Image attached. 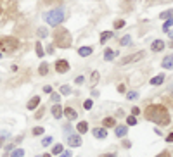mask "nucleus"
I'll return each instance as SVG.
<instances>
[{"label":"nucleus","instance_id":"16","mask_svg":"<svg viewBox=\"0 0 173 157\" xmlns=\"http://www.w3.org/2000/svg\"><path fill=\"white\" fill-rule=\"evenodd\" d=\"M114 133H116V137H125L126 133H128V130H126V126H118L116 130H114Z\"/></svg>","mask_w":173,"mask_h":157},{"label":"nucleus","instance_id":"13","mask_svg":"<svg viewBox=\"0 0 173 157\" xmlns=\"http://www.w3.org/2000/svg\"><path fill=\"white\" fill-rule=\"evenodd\" d=\"M94 137L99 138V140H102V138L107 137V131L104 130V128H94Z\"/></svg>","mask_w":173,"mask_h":157},{"label":"nucleus","instance_id":"25","mask_svg":"<svg viewBox=\"0 0 173 157\" xmlns=\"http://www.w3.org/2000/svg\"><path fill=\"white\" fill-rule=\"evenodd\" d=\"M61 93H62V95H69V93H71V88H69L68 85H62V86H61Z\"/></svg>","mask_w":173,"mask_h":157},{"label":"nucleus","instance_id":"9","mask_svg":"<svg viewBox=\"0 0 173 157\" xmlns=\"http://www.w3.org/2000/svg\"><path fill=\"white\" fill-rule=\"evenodd\" d=\"M163 48H165V41H163V40H154V41H152V45H151L152 52H161Z\"/></svg>","mask_w":173,"mask_h":157},{"label":"nucleus","instance_id":"32","mask_svg":"<svg viewBox=\"0 0 173 157\" xmlns=\"http://www.w3.org/2000/svg\"><path fill=\"white\" fill-rule=\"evenodd\" d=\"M47 29H45V28H40V29H38V36H40V38H45V36H47Z\"/></svg>","mask_w":173,"mask_h":157},{"label":"nucleus","instance_id":"35","mask_svg":"<svg viewBox=\"0 0 173 157\" xmlns=\"http://www.w3.org/2000/svg\"><path fill=\"white\" fill-rule=\"evenodd\" d=\"M171 24H173V19H168V21H166V23H165V26H163V29H165V31H168Z\"/></svg>","mask_w":173,"mask_h":157},{"label":"nucleus","instance_id":"26","mask_svg":"<svg viewBox=\"0 0 173 157\" xmlns=\"http://www.w3.org/2000/svg\"><path fill=\"white\" fill-rule=\"evenodd\" d=\"M35 47H36V55H38V57H43V48H42V43H36Z\"/></svg>","mask_w":173,"mask_h":157},{"label":"nucleus","instance_id":"48","mask_svg":"<svg viewBox=\"0 0 173 157\" xmlns=\"http://www.w3.org/2000/svg\"><path fill=\"white\" fill-rule=\"evenodd\" d=\"M38 157H50L48 154H43V155H38Z\"/></svg>","mask_w":173,"mask_h":157},{"label":"nucleus","instance_id":"42","mask_svg":"<svg viewBox=\"0 0 173 157\" xmlns=\"http://www.w3.org/2000/svg\"><path fill=\"white\" fill-rule=\"evenodd\" d=\"M138 112H140V109H138V107H133V109H131V114H133V116H137Z\"/></svg>","mask_w":173,"mask_h":157},{"label":"nucleus","instance_id":"31","mask_svg":"<svg viewBox=\"0 0 173 157\" xmlns=\"http://www.w3.org/2000/svg\"><path fill=\"white\" fill-rule=\"evenodd\" d=\"M42 133H43V128H42V126L33 128V135H35V137H38V135H42Z\"/></svg>","mask_w":173,"mask_h":157},{"label":"nucleus","instance_id":"20","mask_svg":"<svg viewBox=\"0 0 173 157\" xmlns=\"http://www.w3.org/2000/svg\"><path fill=\"white\" fill-rule=\"evenodd\" d=\"M111 36H113V33H111V31H104V33L100 35V40H99V41H100V43L104 45V43H106V41L109 40Z\"/></svg>","mask_w":173,"mask_h":157},{"label":"nucleus","instance_id":"8","mask_svg":"<svg viewBox=\"0 0 173 157\" xmlns=\"http://www.w3.org/2000/svg\"><path fill=\"white\" fill-rule=\"evenodd\" d=\"M62 114H64V116L68 117L69 121H73V119H76V116H78V112H76V110L73 109V107H66V109L62 110Z\"/></svg>","mask_w":173,"mask_h":157},{"label":"nucleus","instance_id":"17","mask_svg":"<svg viewBox=\"0 0 173 157\" xmlns=\"http://www.w3.org/2000/svg\"><path fill=\"white\" fill-rule=\"evenodd\" d=\"M163 81H165V74H159V76H154V78L151 80V85L156 86V85H161Z\"/></svg>","mask_w":173,"mask_h":157},{"label":"nucleus","instance_id":"39","mask_svg":"<svg viewBox=\"0 0 173 157\" xmlns=\"http://www.w3.org/2000/svg\"><path fill=\"white\" fill-rule=\"evenodd\" d=\"M156 157H171V155H170V152H161V154H159V155H156Z\"/></svg>","mask_w":173,"mask_h":157},{"label":"nucleus","instance_id":"33","mask_svg":"<svg viewBox=\"0 0 173 157\" xmlns=\"http://www.w3.org/2000/svg\"><path fill=\"white\" fill-rule=\"evenodd\" d=\"M92 105H94V102H92L90 98H88V100H85V104H83V107H85L87 110H90V109H92Z\"/></svg>","mask_w":173,"mask_h":157},{"label":"nucleus","instance_id":"46","mask_svg":"<svg viewBox=\"0 0 173 157\" xmlns=\"http://www.w3.org/2000/svg\"><path fill=\"white\" fill-rule=\"evenodd\" d=\"M45 2H48V4H57V2H61V0H45Z\"/></svg>","mask_w":173,"mask_h":157},{"label":"nucleus","instance_id":"15","mask_svg":"<svg viewBox=\"0 0 173 157\" xmlns=\"http://www.w3.org/2000/svg\"><path fill=\"white\" fill-rule=\"evenodd\" d=\"M38 73H40V76H47L48 74V64H47V62H42V64H40Z\"/></svg>","mask_w":173,"mask_h":157},{"label":"nucleus","instance_id":"30","mask_svg":"<svg viewBox=\"0 0 173 157\" xmlns=\"http://www.w3.org/2000/svg\"><path fill=\"white\" fill-rule=\"evenodd\" d=\"M137 97H138L137 92H128V93H126V98H128V100H133V98H137Z\"/></svg>","mask_w":173,"mask_h":157},{"label":"nucleus","instance_id":"3","mask_svg":"<svg viewBox=\"0 0 173 157\" xmlns=\"http://www.w3.org/2000/svg\"><path fill=\"white\" fill-rule=\"evenodd\" d=\"M43 19L45 23H48V26H59L62 21H64V7H55L52 11L43 14Z\"/></svg>","mask_w":173,"mask_h":157},{"label":"nucleus","instance_id":"47","mask_svg":"<svg viewBox=\"0 0 173 157\" xmlns=\"http://www.w3.org/2000/svg\"><path fill=\"white\" fill-rule=\"evenodd\" d=\"M4 140H5V137H0V147L4 145Z\"/></svg>","mask_w":173,"mask_h":157},{"label":"nucleus","instance_id":"51","mask_svg":"<svg viewBox=\"0 0 173 157\" xmlns=\"http://www.w3.org/2000/svg\"><path fill=\"white\" fill-rule=\"evenodd\" d=\"M0 57H2V52H0Z\"/></svg>","mask_w":173,"mask_h":157},{"label":"nucleus","instance_id":"29","mask_svg":"<svg viewBox=\"0 0 173 157\" xmlns=\"http://www.w3.org/2000/svg\"><path fill=\"white\" fill-rule=\"evenodd\" d=\"M62 152V145H54V149H52V154H55V155H59Z\"/></svg>","mask_w":173,"mask_h":157},{"label":"nucleus","instance_id":"23","mask_svg":"<svg viewBox=\"0 0 173 157\" xmlns=\"http://www.w3.org/2000/svg\"><path fill=\"white\" fill-rule=\"evenodd\" d=\"M114 52H113V50H111V48H107V50H106V54H104V59H106V61H111V59H113V57H114Z\"/></svg>","mask_w":173,"mask_h":157},{"label":"nucleus","instance_id":"22","mask_svg":"<svg viewBox=\"0 0 173 157\" xmlns=\"http://www.w3.org/2000/svg\"><path fill=\"white\" fill-rule=\"evenodd\" d=\"M99 81V71L92 73V80H90V86H95V83Z\"/></svg>","mask_w":173,"mask_h":157},{"label":"nucleus","instance_id":"18","mask_svg":"<svg viewBox=\"0 0 173 157\" xmlns=\"http://www.w3.org/2000/svg\"><path fill=\"white\" fill-rule=\"evenodd\" d=\"M76 130L80 131V133H87V131H88V124L85 123V121H82V123H78Z\"/></svg>","mask_w":173,"mask_h":157},{"label":"nucleus","instance_id":"1","mask_svg":"<svg viewBox=\"0 0 173 157\" xmlns=\"http://www.w3.org/2000/svg\"><path fill=\"white\" fill-rule=\"evenodd\" d=\"M144 116L147 121H152V123L159 124V126H166V124H170V121H171L168 109H166L165 105H161V104H151V105H147L144 110Z\"/></svg>","mask_w":173,"mask_h":157},{"label":"nucleus","instance_id":"27","mask_svg":"<svg viewBox=\"0 0 173 157\" xmlns=\"http://www.w3.org/2000/svg\"><path fill=\"white\" fill-rule=\"evenodd\" d=\"M126 123L130 124V126L137 124V117H135V116H128V117H126Z\"/></svg>","mask_w":173,"mask_h":157},{"label":"nucleus","instance_id":"45","mask_svg":"<svg viewBox=\"0 0 173 157\" xmlns=\"http://www.w3.org/2000/svg\"><path fill=\"white\" fill-rule=\"evenodd\" d=\"M100 157H118L116 154H104V155H100Z\"/></svg>","mask_w":173,"mask_h":157},{"label":"nucleus","instance_id":"12","mask_svg":"<svg viewBox=\"0 0 173 157\" xmlns=\"http://www.w3.org/2000/svg\"><path fill=\"white\" fill-rule=\"evenodd\" d=\"M92 52H94L92 47H80L78 48V55H80V57H88Z\"/></svg>","mask_w":173,"mask_h":157},{"label":"nucleus","instance_id":"24","mask_svg":"<svg viewBox=\"0 0 173 157\" xmlns=\"http://www.w3.org/2000/svg\"><path fill=\"white\" fill-rule=\"evenodd\" d=\"M24 155V150L23 149H16V150H12V154H11V157H23Z\"/></svg>","mask_w":173,"mask_h":157},{"label":"nucleus","instance_id":"40","mask_svg":"<svg viewBox=\"0 0 173 157\" xmlns=\"http://www.w3.org/2000/svg\"><path fill=\"white\" fill-rule=\"evenodd\" d=\"M75 81H76V83H78V85H82V83H83V81H85V78H83V76H78V78H76Z\"/></svg>","mask_w":173,"mask_h":157},{"label":"nucleus","instance_id":"6","mask_svg":"<svg viewBox=\"0 0 173 157\" xmlns=\"http://www.w3.org/2000/svg\"><path fill=\"white\" fill-rule=\"evenodd\" d=\"M55 71H57L59 74H62V73H68V71H69V64H68V61H64V59L57 61V62H55Z\"/></svg>","mask_w":173,"mask_h":157},{"label":"nucleus","instance_id":"41","mask_svg":"<svg viewBox=\"0 0 173 157\" xmlns=\"http://www.w3.org/2000/svg\"><path fill=\"white\" fill-rule=\"evenodd\" d=\"M61 157H71V152L66 150V152H61Z\"/></svg>","mask_w":173,"mask_h":157},{"label":"nucleus","instance_id":"37","mask_svg":"<svg viewBox=\"0 0 173 157\" xmlns=\"http://www.w3.org/2000/svg\"><path fill=\"white\" fill-rule=\"evenodd\" d=\"M43 92H45V93H52V86H50V85L43 86Z\"/></svg>","mask_w":173,"mask_h":157},{"label":"nucleus","instance_id":"5","mask_svg":"<svg viewBox=\"0 0 173 157\" xmlns=\"http://www.w3.org/2000/svg\"><path fill=\"white\" fill-rule=\"evenodd\" d=\"M144 55L145 52H135V54H131V55H126V57H123V61H119V64L121 66H126V64H131V62H137L140 61V59H144Z\"/></svg>","mask_w":173,"mask_h":157},{"label":"nucleus","instance_id":"11","mask_svg":"<svg viewBox=\"0 0 173 157\" xmlns=\"http://www.w3.org/2000/svg\"><path fill=\"white\" fill-rule=\"evenodd\" d=\"M38 104H40V97H38V95H35L33 98H31V100L28 102V105H26V107H28L29 110H35L36 107H38Z\"/></svg>","mask_w":173,"mask_h":157},{"label":"nucleus","instance_id":"44","mask_svg":"<svg viewBox=\"0 0 173 157\" xmlns=\"http://www.w3.org/2000/svg\"><path fill=\"white\" fill-rule=\"evenodd\" d=\"M130 145H131V142H128V140H125V142H123V147H125V149H128Z\"/></svg>","mask_w":173,"mask_h":157},{"label":"nucleus","instance_id":"7","mask_svg":"<svg viewBox=\"0 0 173 157\" xmlns=\"http://www.w3.org/2000/svg\"><path fill=\"white\" fill-rule=\"evenodd\" d=\"M68 145L69 147H80L82 145V138L78 135H69L68 137Z\"/></svg>","mask_w":173,"mask_h":157},{"label":"nucleus","instance_id":"34","mask_svg":"<svg viewBox=\"0 0 173 157\" xmlns=\"http://www.w3.org/2000/svg\"><path fill=\"white\" fill-rule=\"evenodd\" d=\"M123 26H125V21H123V19L114 21V28H116V29H119V28H123Z\"/></svg>","mask_w":173,"mask_h":157},{"label":"nucleus","instance_id":"4","mask_svg":"<svg viewBox=\"0 0 173 157\" xmlns=\"http://www.w3.org/2000/svg\"><path fill=\"white\" fill-rule=\"evenodd\" d=\"M19 48V40L16 36H0V52L12 54Z\"/></svg>","mask_w":173,"mask_h":157},{"label":"nucleus","instance_id":"49","mask_svg":"<svg viewBox=\"0 0 173 157\" xmlns=\"http://www.w3.org/2000/svg\"><path fill=\"white\" fill-rule=\"evenodd\" d=\"M0 16H2V5H0Z\"/></svg>","mask_w":173,"mask_h":157},{"label":"nucleus","instance_id":"21","mask_svg":"<svg viewBox=\"0 0 173 157\" xmlns=\"http://www.w3.org/2000/svg\"><path fill=\"white\" fill-rule=\"evenodd\" d=\"M168 17H173V9H170V11H165V12L159 14V19H168Z\"/></svg>","mask_w":173,"mask_h":157},{"label":"nucleus","instance_id":"14","mask_svg":"<svg viewBox=\"0 0 173 157\" xmlns=\"http://www.w3.org/2000/svg\"><path fill=\"white\" fill-rule=\"evenodd\" d=\"M50 112H52V116H54L55 119H59V117H62V107L59 105V104H55L54 107H52V110H50Z\"/></svg>","mask_w":173,"mask_h":157},{"label":"nucleus","instance_id":"43","mask_svg":"<svg viewBox=\"0 0 173 157\" xmlns=\"http://www.w3.org/2000/svg\"><path fill=\"white\" fill-rule=\"evenodd\" d=\"M166 142H168V143H171V142H173V133H170V135L166 137Z\"/></svg>","mask_w":173,"mask_h":157},{"label":"nucleus","instance_id":"28","mask_svg":"<svg viewBox=\"0 0 173 157\" xmlns=\"http://www.w3.org/2000/svg\"><path fill=\"white\" fill-rule=\"evenodd\" d=\"M50 143H52V137H45L42 140V145H43V147H48Z\"/></svg>","mask_w":173,"mask_h":157},{"label":"nucleus","instance_id":"36","mask_svg":"<svg viewBox=\"0 0 173 157\" xmlns=\"http://www.w3.org/2000/svg\"><path fill=\"white\" fill-rule=\"evenodd\" d=\"M130 41H131L130 36H123V38H121V45H128Z\"/></svg>","mask_w":173,"mask_h":157},{"label":"nucleus","instance_id":"10","mask_svg":"<svg viewBox=\"0 0 173 157\" xmlns=\"http://www.w3.org/2000/svg\"><path fill=\"white\" fill-rule=\"evenodd\" d=\"M161 66H163L165 69H173V54L166 55L165 59H163V62H161Z\"/></svg>","mask_w":173,"mask_h":157},{"label":"nucleus","instance_id":"50","mask_svg":"<svg viewBox=\"0 0 173 157\" xmlns=\"http://www.w3.org/2000/svg\"><path fill=\"white\" fill-rule=\"evenodd\" d=\"M170 45H171V47H173V38H171V43H170Z\"/></svg>","mask_w":173,"mask_h":157},{"label":"nucleus","instance_id":"19","mask_svg":"<svg viewBox=\"0 0 173 157\" xmlns=\"http://www.w3.org/2000/svg\"><path fill=\"white\" fill-rule=\"evenodd\" d=\"M114 124H116L114 117H106V119H104V128H113Z\"/></svg>","mask_w":173,"mask_h":157},{"label":"nucleus","instance_id":"38","mask_svg":"<svg viewBox=\"0 0 173 157\" xmlns=\"http://www.w3.org/2000/svg\"><path fill=\"white\" fill-rule=\"evenodd\" d=\"M125 90H126L125 85H118V92H119V93H125Z\"/></svg>","mask_w":173,"mask_h":157},{"label":"nucleus","instance_id":"2","mask_svg":"<svg viewBox=\"0 0 173 157\" xmlns=\"http://www.w3.org/2000/svg\"><path fill=\"white\" fill-rule=\"evenodd\" d=\"M54 36V45L61 48H69L71 47V35L66 28H59L55 26V31L52 33Z\"/></svg>","mask_w":173,"mask_h":157}]
</instances>
